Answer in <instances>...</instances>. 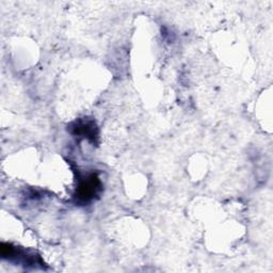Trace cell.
<instances>
[{
    "instance_id": "1",
    "label": "cell",
    "mask_w": 273,
    "mask_h": 273,
    "mask_svg": "<svg viewBox=\"0 0 273 273\" xmlns=\"http://www.w3.org/2000/svg\"><path fill=\"white\" fill-rule=\"evenodd\" d=\"M97 187H98L97 178L94 175L90 176L89 178H87V181L81 184V186L79 187V196L83 199L91 198L94 194H95Z\"/></svg>"
}]
</instances>
